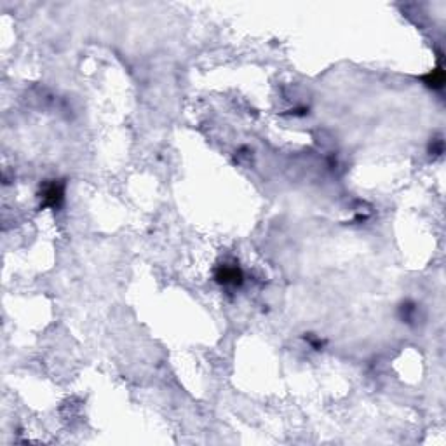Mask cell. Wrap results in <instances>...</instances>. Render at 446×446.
<instances>
[{"label": "cell", "instance_id": "6da1fadb", "mask_svg": "<svg viewBox=\"0 0 446 446\" xmlns=\"http://www.w3.org/2000/svg\"><path fill=\"white\" fill-rule=\"evenodd\" d=\"M218 279L221 281V283H225V284H229V283H239L241 281V272L237 270L235 267H232V268H229V267H223L221 268V274L218 275Z\"/></svg>", "mask_w": 446, "mask_h": 446}, {"label": "cell", "instance_id": "7a4b0ae2", "mask_svg": "<svg viewBox=\"0 0 446 446\" xmlns=\"http://www.w3.org/2000/svg\"><path fill=\"white\" fill-rule=\"evenodd\" d=\"M61 197H63V190L58 187V185H54V183L51 185L46 192H44V199H46V202H47V204H51V206L58 204L59 200H61Z\"/></svg>", "mask_w": 446, "mask_h": 446}]
</instances>
